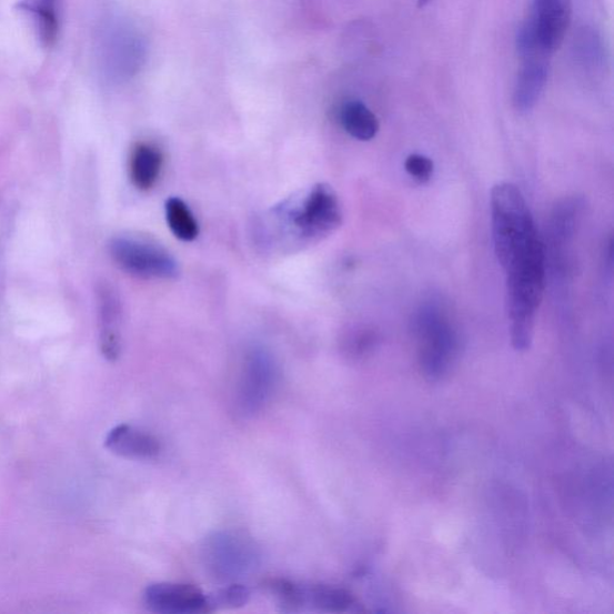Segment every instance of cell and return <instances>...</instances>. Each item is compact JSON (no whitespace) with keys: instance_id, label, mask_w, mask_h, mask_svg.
Instances as JSON below:
<instances>
[{"instance_id":"obj_3","label":"cell","mask_w":614,"mask_h":614,"mask_svg":"<svg viewBox=\"0 0 614 614\" xmlns=\"http://www.w3.org/2000/svg\"><path fill=\"white\" fill-rule=\"evenodd\" d=\"M413 332L424 376L439 381L451 371L459 353V335L447 311L439 302L423 304L414 314Z\"/></svg>"},{"instance_id":"obj_13","label":"cell","mask_w":614,"mask_h":614,"mask_svg":"<svg viewBox=\"0 0 614 614\" xmlns=\"http://www.w3.org/2000/svg\"><path fill=\"white\" fill-rule=\"evenodd\" d=\"M104 446L111 453L130 460H153L161 452V444L153 434L127 424L112 429Z\"/></svg>"},{"instance_id":"obj_15","label":"cell","mask_w":614,"mask_h":614,"mask_svg":"<svg viewBox=\"0 0 614 614\" xmlns=\"http://www.w3.org/2000/svg\"><path fill=\"white\" fill-rule=\"evenodd\" d=\"M302 604L303 611L341 613L355 606V597L349 590L331 586V584H312V586L303 584Z\"/></svg>"},{"instance_id":"obj_6","label":"cell","mask_w":614,"mask_h":614,"mask_svg":"<svg viewBox=\"0 0 614 614\" xmlns=\"http://www.w3.org/2000/svg\"><path fill=\"white\" fill-rule=\"evenodd\" d=\"M203 558L209 573L215 578L232 581L256 567L260 554L256 544L244 534L222 532L207 538Z\"/></svg>"},{"instance_id":"obj_18","label":"cell","mask_w":614,"mask_h":614,"mask_svg":"<svg viewBox=\"0 0 614 614\" xmlns=\"http://www.w3.org/2000/svg\"><path fill=\"white\" fill-rule=\"evenodd\" d=\"M250 590L243 584H230V586L208 595L211 611L219 608H238L245 606L250 601Z\"/></svg>"},{"instance_id":"obj_1","label":"cell","mask_w":614,"mask_h":614,"mask_svg":"<svg viewBox=\"0 0 614 614\" xmlns=\"http://www.w3.org/2000/svg\"><path fill=\"white\" fill-rule=\"evenodd\" d=\"M546 266L545 244L541 239L503 268L506 275V313L516 351L531 348L536 314L545 291Z\"/></svg>"},{"instance_id":"obj_11","label":"cell","mask_w":614,"mask_h":614,"mask_svg":"<svg viewBox=\"0 0 614 614\" xmlns=\"http://www.w3.org/2000/svg\"><path fill=\"white\" fill-rule=\"evenodd\" d=\"M100 350L110 362L122 353L123 310L121 299L109 282L98 286Z\"/></svg>"},{"instance_id":"obj_4","label":"cell","mask_w":614,"mask_h":614,"mask_svg":"<svg viewBox=\"0 0 614 614\" xmlns=\"http://www.w3.org/2000/svg\"><path fill=\"white\" fill-rule=\"evenodd\" d=\"M276 217L290 234L304 243L322 241L333 234L342 223V208L335 190L316 184L303 199L284 202L275 208Z\"/></svg>"},{"instance_id":"obj_16","label":"cell","mask_w":614,"mask_h":614,"mask_svg":"<svg viewBox=\"0 0 614 614\" xmlns=\"http://www.w3.org/2000/svg\"><path fill=\"white\" fill-rule=\"evenodd\" d=\"M340 119L343 129L359 141H371L376 138L380 130L378 117L361 101L344 103Z\"/></svg>"},{"instance_id":"obj_23","label":"cell","mask_w":614,"mask_h":614,"mask_svg":"<svg viewBox=\"0 0 614 614\" xmlns=\"http://www.w3.org/2000/svg\"><path fill=\"white\" fill-rule=\"evenodd\" d=\"M431 2V0H417L419 8H424Z\"/></svg>"},{"instance_id":"obj_2","label":"cell","mask_w":614,"mask_h":614,"mask_svg":"<svg viewBox=\"0 0 614 614\" xmlns=\"http://www.w3.org/2000/svg\"><path fill=\"white\" fill-rule=\"evenodd\" d=\"M491 214L494 252L502 268L541 239L526 200L512 183L492 189Z\"/></svg>"},{"instance_id":"obj_7","label":"cell","mask_w":614,"mask_h":614,"mask_svg":"<svg viewBox=\"0 0 614 614\" xmlns=\"http://www.w3.org/2000/svg\"><path fill=\"white\" fill-rule=\"evenodd\" d=\"M278 383V368L272 354L264 350L251 351L244 362L235 391L239 413L253 416L271 401Z\"/></svg>"},{"instance_id":"obj_9","label":"cell","mask_w":614,"mask_h":614,"mask_svg":"<svg viewBox=\"0 0 614 614\" xmlns=\"http://www.w3.org/2000/svg\"><path fill=\"white\" fill-rule=\"evenodd\" d=\"M517 51L522 63L513 102L519 112L526 113L535 108L545 91L552 56L538 48H523Z\"/></svg>"},{"instance_id":"obj_17","label":"cell","mask_w":614,"mask_h":614,"mask_svg":"<svg viewBox=\"0 0 614 614\" xmlns=\"http://www.w3.org/2000/svg\"><path fill=\"white\" fill-rule=\"evenodd\" d=\"M167 219L172 233L183 242H192L199 236L200 227L188 204L178 198L168 200Z\"/></svg>"},{"instance_id":"obj_22","label":"cell","mask_w":614,"mask_h":614,"mask_svg":"<svg viewBox=\"0 0 614 614\" xmlns=\"http://www.w3.org/2000/svg\"><path fill=\"white\" fill-rule=\"evenodd\" d=\"M56 4L57 0H21L19 8L34 13L36 21L58 20Z\"/></svg>"},{"instance_id":"obj_21","label":"cell","mask_w":614,"mask_h":614,"mask_svg":"<svg viewBox=\"0 0 614 614\" xmlns=\"http://www.w3.org/2000/svg\"><path fill=\"white\" fill-rule=\"evenodd\" d=\"M406 172L419 183H426L433 174V162L425 155L412 154L404 162Z\"/></svg>"},{"instance_id":"obj_20","label":"cell","mask_w":614,"mask_h":614,"mask_svg":"<svg viewBox=\"0 0 614 614\" xmlns=\"http://www.w3.org/2000/svg\"><path fill=\"white\" fill-rule=\"evenodd\" d=\"M378 341L376 333L369 331V329H362V331H356L348 339L346 352L351 356H364L376 346Z\"/></svg>"},{"instance_id":"obj_10","label":"cell","mask_w":614,"mask_h":614,"mask_svg":"<svg viewBox=\"0 0 614 614\" xmlns=\"http://www.w3.org/2000/svg\"><path fill=\"white\" fill-rule=\"evenodd\" d=\"M572 14L573 0H533L527 22L538 43L551 56L562 47Z\"/></svg>"},{"instance_id":"obj_19","label":"cell","mask_w":614,"mask_h":614,"mask_svg":"<svg viewBox=\"0 0 614 614\" xmlns=\"http://www.w3.org/2000/svg\"><path fill=\"white\" fill-rule=\"evenodd\" d=\"M577 51L578 59L583 64L597 66L603 59V49L601 41L592 32L584 31L578 38Z\"/></svg>"},{"instance_id":"obj_8","label":"cell","mask_w":614,"mask_h":614,"mask_svg":"<svg viewBox=\"0 0 614 614\" xmlns=\"http://www.w3.org/2000/svg\"><path fill=\"white\" fill-rule=\"evenodd\" d=\"M145 607L159 614H198L212 612L208 595L192 584L160 582L143 594Z\"/></svg>"},{"instance_id":"obj_5","label":"cell","mask_w":614,"mask_h":614,"mask_svg":"<svg viewBox=\"0 0 614 614\" xmlns=\"http://www.w3.org/2000/svg\"><path fill=\"white\" fill-rule=\"evenodd\" d=\"M111 258L125 273L144 280H172L179 264L172 254L148 239L122 235L110 243Z\"/></svg>"},{"instance_id":"obj_14","label":"cell","mask_w":614,"mask_h":614,"mask_svg":"<svg viewBox=\"0 0 614 614\" xmlns=\"http://www.w3.org/2000/svg\"><path fill=\"white\" fill-rule=\"evenodd\" d=\"M163 155L160 148L152 143H139L132 149L130 157V178L134 187L141 191L152 190L161 175Z\"/></svg>"},{"instance_id":"obj_12","label":"cell","mask_w":614,"mask_h":614,"mask_svg":"<svg viewBox=\"0 0 614 614\" xmlns=\"http://www.w3.org/2000/svg\"><path fill=\"white\" fill-rule=\"evenodd\" d=\"M580 205L575 200H568L554 209L550 224V248L554 266L566 274L571 263V251L574 241Z\"/></svg>"}]
</instances>
